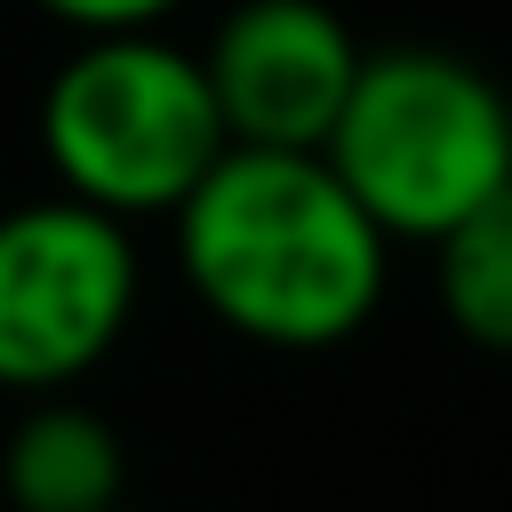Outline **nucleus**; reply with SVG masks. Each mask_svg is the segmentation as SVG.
Returning <instances> with one entry per match:
<instances>
[{"label": "nucleus", "instance_id": "nucleus-1", "mask_svg": "<svg viewBox=\"0 0 512 512\" xmlns=\"http://www.w3.org/2000/svg\"><path fill=\"white\" fill-rule=\"evenodd\" d=\"M168 216L208 320L264 352H328L384 304L392 240L320 152L224 144Z\"/></svg>", "mask_w": 512, "mask_h": 512}, {"label": "nucleus", "instance_id": "nucleus-8", "mask_svg": "<svg viewBox=\"0 0 512 512\" xmlns=\"http://www.w3.org/2000/svg\"><path fill=\"white\" fill-rule=\"evenodd\" d=\"M48 24H64V32H160L184 0H32Z\"/></svg>", "mask_w": 512, "mask_h": 512}, {"label": "nucleus", "instance_id": "nucleus-4", "mask_svg": "<svg viewBox=\"0 0 512 512\" xmlns=\"http://www.w3.org/2000/svg\"><path fill=\"white\" fill-rule=\"evenodd\" d=\"M144 264L120 216L56 192L0 216V392L80 384L136 320Z\"/></svg>", "mask_w": 512, "mask_h": 512}, {"label": "nucleus", "instance_id": "nucleus-2", "mask_svg": "<svg viewBox=\"0 0 512 512\" xmlns=\"http://www.w3.org/2000/svg\"><path fill=\"white\" fill-rule=\"evenodd\" d=\"M320 160L384 240H440L464 208L512 184V96L488 64L432 40L360 48Z\"/></svg>", "mask_w": 512, "mask_h": 512}, {"label": "nucleus", "instance_id": "nucleus-9", "mask_svg": "<svg viewBox=\"0 0 512 512\" xmlns=\"http://www.w3.org/2000/svg\"><path fill=\"white\" fill-rule=\"evenodd\" d=\"M104 512H128V496H120V504H104Z\"/></svg>", "mask_w": 512, "mask_h": 512}, {"label": "nucleus", "instance_id": "nucleus-3", "mask_svg": "<svg viewBox=\"0 0 512 512\" xmlns=\"http://www.w3.org/2000/svg\"><path fill=\"white\" fill-rule=\"evenodd\" d=\"M216 152H224V120L208 72L192 48L160 32H88L40 88L48 176L120 224L168 216L208 176Z\"/></svg>", "mask_w": 512, "mask_h": 512}, {"label": "nucleus", "instance_id": "nucleus-5", "mask_svg": "<svg viewBox=\"0 0 512 512\" xmlns=\"http://www.w3.org/2000/svg\"><path fill=\"white\" fill-rule=\"evenodd\" d=\"M224 144H272V152H320L352 72L360 40L328 0H240L208 48H200Z\"/></svg>", "mask_w": 512, "mask_h": 512}, {"label": "nucleus", "instance_id": "nucleus-7", "mask_svg": "<svg viewBox=\"0 0 512 512\" xmlns=\"http://www.w3.org/2000/svg\"><path fill=\"white\" fill-rule=\"evenodd\" d=\"M432 280L456 336H472L480 352H512V184H496L432 240Z\"/></svg>", "mask_w": 512, "mask_h": 512}, {"label": "nucleus", "instance_id": "nucleus-6", "mask_svg": "<svg viewBox=\"0 0 512 512\" xmlns=\"http://www.w3.org/2000/svg\"><path fill=\"white\" fill-rule=\"evenodd\" d=\"M0 488L16 512H104L128 496V448L96 408L40 392L0 448Z\"/></svg>", "mask_w": 512, "mask_h": 512}]
</instances>
